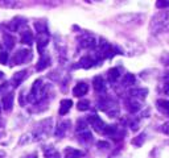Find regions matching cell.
I'll use <instances>...</instances> for the list:
<instances>
[{
  "instance_id": "1",
  "label": "cell",
  "mask_w": 169,
  "mask_h": 158,
  "mask_svg": "<svg viewBox=\"0 0 169 158\" xmlns=\"http://www.w3.org/2000/svg\"><path fill=\"white\" fill-rule=\"evenodd\" d=\"M31 58V52L29 50H19L12 58V63L13 65H21L27 61V59Z\"/></svg>"
},
{
  "instance_id": "2",
  "label": "cell",
  "mask_w": 169,
  "mask_h": 158,
  "mask_svg": "<svg viewBox=\"0 0 169 158\" xmlns=\"http://www.w3.org/2000/svg\"><path fill=\"white\" fill-rule=\"evenodd\" d=\"M13 106V92H8L2 98V107L4 111H11Z\"/></svg>"
},
{
  "instance_id": "3",
  "label": "cell",
  "mask_w": 169,
  "mask_h": 158,
  "mask_svg": "<svg viewBox=\"0 0 169 158\" xmlns=\"http://www.w3.org/2000/svg\"><path fill=\"white\" fill-rule=\"evenodd\" d=\"M41 88H42V85H41V81H36V83L33 85L32 87V91H31V96H29V99H31L32 102L37 100L40 94H41Z\"/></svg>"
},
{
  "instance_id": "4",
  "label": "cell",
  "mask_w": 169,
  "mask_h": 158,
  "mask_svg": "<svg viewBox=\"0 0 169 158\" xmlns=\"http://www.w3.org/2000/svg\"><path fill=\"white\" fill-rule=\"evenodd\" d=\"M87 90H89V87H87L86 83H78V85L74 87L73 94H74L76 96H83L84 94L87 92Z\"/></svg>"
},
{
  "instance_id": "5",
  "label": "cell",
  "mask_w": 169,
  "mask_h": 158,
  "mask_svg": "<svg viewBox=\"0 0 169 158\" xmlns=\"http://www.w3.org/2000/svg\"><path fill=\"white\" fill-rule=\"evenodd\" d=\"M25 77H27V71H19V73H16V74L13 75V78H12L13 86H15V87L19 86L20 83H21L24 79H25Z\"/></svg>"
},
{
  "instance_id": "6",
  "label": "cell",
  "mask_w": 169,
  "mask_h": 158,
  "mask_svg": "<svg viewBox=\"0 0 169 158\" xmlns=\"http://www.w3.org/2000/svg\"><path fill=\"white\" fill-rule=\"evenodd\" d=\"M72 106H73L72 100H69V99H66V100H62L61 102V108H59V113H61V115H65V113H67L69 110L72 108Z\"/></svg>"
},
{
  "instance_id": "7",
  "label": "cell",
  "mask_w": 169,
  "mask_h": 158,
  "mask_svg": "<svg viewBox=\"0 0 169 158\" xmlns=\"http://www.w3.org/2000/svg\"><path fill=\"white\" fill-rule=\"evenodd\" d=\"M90 123L94 125V128H95L97 131H102V129H103V127H104L103 121H102L98 116H93V117H90Z\"/></svg>"
},
{
  "instance_id": "8",
  "label": "cell",
  "mask_w": 169,
  "mask_h": 158,
  "mask_svg": "<svg viewBox=\"0 0 169 158\" xmlns=\"http://www.w3.org/2000/svg\"><path fill=\"white\" fill-rule=\"evenodd\" d=\"M33 41V37H32V33L29 32V31H25L23 34V37H21V42L23 44H27V45H31Z\"/></svg>"
},
{
  "instance_id": "9",
  "label": "cell",
  "mask_w": 169,
  "mask_h": 158,
  "mask_svg": "<svg viewBox=\"0 0 169 158\" xmlns=\"http://www.w3.org/2000/svg\"><path fill=\"white\" fill-rule=\"evenodd\" d=\"M79 156H81V152L74 149H66L65 152V158H78Z\"/></svg>"
},
{
  "instance_id": "10",
  "label": "cell",
  "mask_w": 169,
  "mask_h": 158,
  "mask_svg": "<svg viewBox=\"0 0 169 158\" xmlns=\"http://www.w3.org/2000/svg\"><path fill=\"white\" fill-rule=\"evenodd\" d=\"M4 44H6V46L8 49H11L15 45V38L12 36H9V34H4Z\"/></svg>"
},
{
  "instance_id": "11",
  "label": "cell",
  "mask_w": 169,
  "mask_h": 158,
  "mask_svg": "<svg viewBox=\"0 0 169 158\" xmlns=\"http://www.w3.org/2000/svg\"><path fill=\"white\" fill-rule=\"evenodd\" d=\"M94 87H95V90H98V91H101V90H103V88H104L103 81H102L101 77H98V78L94 79Z\"/></svg>"
},
{
  "instance_id": "12",
  "label": "cell",
  "mask_w": 169,
  "mask_h": 158,
  "mask_svg": "<svg viewBox=\"0 0 169 158\" xmlns=\"http://www.w3.org/2000/svg\"><path fill=\"white\" fill-rule=\"evenodd\" d=\"M118 73L119 71L116 70V69H112V70H110V71H108V79H110V81H115V79L118 78V75H119Z\"/></svg>"
},
{
  "instance_id": "13",
  "label": "cell",
  "mask_w": 169,
  "mask_h": 158,
  "mask_svg": "<svg viewBox=\"0 0 169 158\" xmlns=\"http://www.w3.org/2000/svg\"><path fill=\"white\" fill-rule=\"evenodd\" d=\"M77 108H78L79 111H84V110H87V108H89V102H87V100L79 102V103H78V106H77Z\"/></svg>"
},
{
  "instance_id": "14",
  "label": "cell",
  "mask_w": 169,
  "mask_h": 158,
  "mask_svg": "<svg viewBox=\"0 0 169 158\" xmlns=\"http://www.w3.org/2000/svg\"><path fill=\"white\" fill-rule=\"evenodd\" d=\"M7 61H8V53L7 52H2V53H0V63H2V65H6Z\"/></svg>"
},
{
  "instance_id": "15",
  "label": "cell",
  "mask_w": 169,
  "mask_h": 158,
  "mask_svg": "<svg viewBox=\"0 0 169 158\" xmlns=\"http://www.w3.org/2000/svg\"><path fill=\"white\" fill-rule=\"evenodd\" d=\"M2 78H3V73H2V71H0V79H2Z\"/></svg>"
},
{
  "instance_id": "16",
  "label": "cell",
  "mask_w": 169,
  "mask_h": 158,
  "mask_svg": "<svg viewBox=\"0 0 169 158\" xmlns=\"http://www.w3.org/2000/svg\"><path fill=\"white\" fill-rule=\"evenodd\" d=\"M28 158H33V157H28ZM34 158H36V157H34Z\"/></svg>"
}]
</instances>
